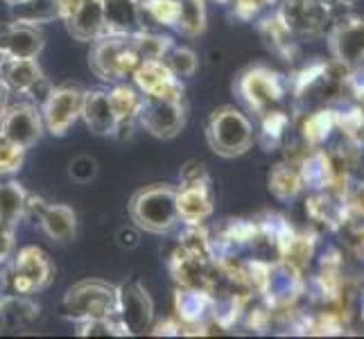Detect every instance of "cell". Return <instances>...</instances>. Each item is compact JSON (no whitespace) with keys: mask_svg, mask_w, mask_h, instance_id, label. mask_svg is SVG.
I'll return each mask as SVG.
<instances>
[{"mask_svg":"<svg viewBox=\"0 0 364 339\" xmlns=\"http://www.w3.org/2000/svg\"><path fill=\"white\" fill-rule=\"evenodd\" d=\"M141 127L152 134L154 138H170L179 136L186 127V104L183 99H159V97H145L143 111L138 116Z\"/></svg>","mask_w":364,"mask_h":339,"instance_id":"10","label":"cell"},{"mask_svg":"<svg viewBox=\"0 0 364 339\" xmlns=\"http://www.w3.org/2000/svg\"><path fill=\"white\" fill-rule=\"evenodd\" d=\"M70 177L80 183H89L91 179H95L97 174V163L91 156H75L70 161Z\"/></svg>","mask_w":364,"mask_h":339,"instance_id":"35","label":"cell"},{"mask_svg":"<svg viewBox=\"0 0 364 339\" xmlns=\"http://www.w3.org/2000/svg\"><path fill=\"white\" fill-rule=\"evenodd\" d=\"M0 84L9 93H21L30 97L46 99L53 86L48 84L46 75L36 59H5L0 61Z\"/></svg>","mask_w":364,"mask_h":339,"instance_id":"12","label":"cell"},{"mask_svg":"<svg viewBox=\"0 0 364 339\" xmlns=\"http://www.w3.org/2000/svg\"><path fill=\"white\" fill-rule=\"evenodd\" d=\"M7 5H14V7H21V5H28V3H34V0H3Z\"/></svg>","mask_w":364,"mask_h":339,"instance_id":"41","label":"cell"},{"mask_svg":"<svg viewBox=\"0 0 364 339\" xmlns=\"http://www.w3.org/2000/svg\"><path fill=\"white\" fill-rule=\"evenodd\" d=\"M215 208V197H213L210 183H181L177 188V212L179 222L186 226L204 224Z\"/></svg>","mask_w":364,"mask_h":339,"instance_id":"16","label":"cell"},{"mask_svg":"<svg viewBox=\"0 0 364 339\" xmlns=\"http://www.w3.org/2000/svg\"><path fill=\"white\" fill-rule=\"evenodd\" d=\"M43 129V116L32 102L5 107L3 116H0V136L25 149L41 141Z\"/></svg>","mask_w":364,"mask_h":339,"instance_id":"11","label":"cell"},{"mask_svg":"<svg viewBox=\"0 0 364 339\" xmlns=\"http://www.w3.org/2000/svg\"><path fill=\"white\" fill-rule=\"evenodd\" d=\"M166 64L172 68V72L177 75V77H193L199 68V57L191 48L174 45L166 57Z\"/></svg>","mask_w":364,"mask_h":339,"instance_id":"32","label":"cell"},{"mask_svg":"<svg viewBox=\"0 0 364 339\" xmlns=\"http://www.w3.org/2000/svg\"><path fill=\"white\" fill-rule=\"evenodd\" d=\"M14 233H16L14 226L0 224V265H3L11 256V251H14Z\"/></svg>","mask_w":364,"mask_h":339,"instance_id":"38","label":"cell"},{"mask_svg":"<svg viewBox=\"0 0 364 339\" xmlns=\"http://www.w3.org/2000/svg\"><path fill=\"white\" fill-rule=\"evenodd\" d=\"M84 91L77 86H57L43 99V127L53 136H66L75 120L82 118Z\"/></svg>","mask_w":364,"mask_h":339,"instance_id":"8","label":"cell"},{"mask_svg":"<svg viewBox=\"0 0 364 339\" xmlns=\"http://www.w3.org/2000/svg\"><path fill=\"white\" fill-rule=\"evenodd\" d=\"M129 217L141 231L170 233L179 224L177 188L170 183H152L141 188L129 202Z\"/></svg>","mask_w":364,"mask_h":339,"instance_id":"1","label":"cell"},{"mask_svg":"<svg viewBox=\"0 0 364 339\" xmlns=\"http://www.w3.org/2000/svg\"><path fill=\"white\" fill-rule=\"evenodd\" d=\"M134 86L145 97H159V99H183V82L181 77L172 72L166 64V59H152L141 61V66L132 75Z\"/></svg>","mask_w":364,"mask_h":339,"instance_id":"14","label":"cell"},{"mask_svg":"<svg viewBox=\"0 0 364 339\" xmlns=\"http://www.w3.org/2000/svg\"><path fill=\"white\" fill-rule=\"evenodd\" d=\"M301 188H304V179H301L299 168L290 166V163H279L276 168H272L269 190L274 193V197L290 202V199H294L301 193Z\"/></svg>","mask_w":364,"mask_h":339,"instance_id":"25","label":"cell"},{"mask_svg":"<svg viewBox=\"0 0 364 339\" xmlns=\"http://www.w3.org/2000/svg\"><path fill=\"white\" fill-rule=\"evenodd\" d=\"M68 34L75 41L93 43L100 36H105V11L102 0H82V5L75 9V14L64 21Z\"/></svg>","mask_w":364,"mask_h":339,"instance_id":"20","label":"cell"},{"mask_svg":"<svg viewBox=\"0 0 364 339\" xmlns=\"http://www.w3.org/2000/svg\"><path fill=\"white\" fill-rule=\"evenodd\" d=\"M41 317V308L36 301L25 294L0 296V333H18L34 325Z\"/></svg>","mask_w":364,"mask_h":339,"instance_id":"19","label":"cell"},{"mask_svg":"<svg viewBox=\"0 0 364 339\" xmlns=\"http://www.w3.org/2000/svg\"><path fill=\"white\" fill-rule=\"evenodd\" d=\"M0 61H3V55H0Z\"/></svg>","mask_w":364,"mask_h":339,"instance_id":"43","label":"cell"},{"mask_svg":"<svg viewBox=\"0 0 364 339\" xmlns=\"http://www.w3.org/2000/svg\"><path fill=\"white\" fill-rule=\"evenodd\" d=\"M276 0H231V7H233V14L240 18V21H251L254 16H258L262 9L274 5Z\"/></svg>","mask_w":364,"mask_h":339,"instance_id":"36","label":"cell"},{"mask_svg":"<svg viewBox=\"0 0 364 339\" xmlns=\"http://www.w3.org/2000/svg\"><path fill=\"white\" fill-rule=\"evenodd\" d=\"M5 95H7V91L3 89V84H0V116H3V111H5Z\"/></svg>","mask_w":364,"mask_h":339,"instance_id":"40","label":"cell"},{"mask_svg":"<svg viewBox=\"0 0 364 339\" xmlns=\"http://www.w3.org/2000/svg\"><path fill=\"white\" fill-rule=\"evenodd\" d=\"M143 11L154 23L166 28H177L179 18V0H143Z\"/></svg>","mask_w":364,"mask_h":339,"instance_id":"31","label":"cell"},{"mask_svg":"<svg viewBox=\"0 0 364 339\" xmlns=\"http://www.w3.org/2000/svg\"><path fill=\"white\" fill-rule=\"evenodd\" d=\"M323 3L328 5V7H331V11H333L335 7H350V5L355 3V0H323Z\"/></svg>","mask_w":364,"mask_h":339,"instance_id":"39","label":"cell"},{"mask_svg":"<svg viewBox=\"0 0 364 339\" xmlns=\"http://www.w3.org/2000/svg\"><path fill=\"white\" fill-rule=\"evenodd\" d=\"M46 36L32 23H0V55L5 59H36L43 53Z\"/></svg>","mask_w":364,"mask_h":339,"instance_id":"15","label":"cell"},{"mask_svg":"<svg viewBox=\"0 0 364 339\" xmlns=\"http://www.w3.org/2000/svg\"><path fill=\"white\" fill-rule=\"evenodd\" d=\"M287 124H290V120H287V116L281 111V109H274L269 113H265V116H260V138L262 143H265L267 147L269 145H276L283 138Z\"/></svg>","mask_w":364,"mask_h":339,"instance_id":"33","label":"cell"},{"mask_svg":"<svg viewBox=\"0 0 364 339\" xmlns=\"http://www.w3.org/2000/svg\"><path fill=\"white\" fill-rule=\"evenodd\" d=\"M53 260H50V256L41 247H23L14 258V265H11L9 287L14 294L32 296L46 290L53 283Z\"/></svg>","mask_w":364,"mask_h":339,"instance_id":"6","label":"cell"},{"mask_svg":"<svg viewBox=\"0 0 364 339\" xmlns=\"http://www.w3.org/2000/svg\"><path fill=\"white\" fill-rule=\"evenodd\" d=\"M39 224L53 242H68L77 231V215L66 204H46L39 215Z\"/></svg>","mask_w":364,"mask_h":339,"instance_id":"22","label":"cell"},{"mask_svg":"<svg viewBox=\"0 0 364 339\" xmlns=\"http://www.w3.org/2000/svg\"><path fill=\"white\" fill-rule=\"evenodd\" d=\"M258 30H260L262 39H265V43L274 50L276 55H281L287 61L294 57L296 39H294V34L283 25V21L279 18V14H272L267 18H262Z\"/></svg>","mask_w":364,"mask_h":339,"instance_id":"24","label":"cell"},{"mask_svg":"<svg viewBox=\"0 0 364 339\" xmlns=\"http://www.w3.org/2000/svg\"><path fill=\"white\" fill-rule=\"evenodd\" d=\"M141 61L143 59L136 53L132 36L105 34L93 41L89 53V66L95 72V77L111 84L129 80L136 68L141 66Z\"/></svg>","mask_w":364,"mask_h":339,"instance_id":"4","label":"cell"},{"mask_svg":"<svg viewBox=\"0 0 364 339\" xmlns=\"http://www.w3.org/2000/svg\"><path fill=\"white\" fill-rule=\"evenodd\" d=\"M77 335L80 337H129L127 328H124L118 317L82 321L77 323Z\"/></svg>","mask_w":364,"mask_h":339,"instance_id":"30","label":"cell"},{"mask_svg":"<svg viewBox=\"0 0 364 339\" xmlns=\"http://www.w3.org/2000/svg\"><path fill=\"white\" fill-rule=\"evenodd\" d=\"M181 183H210V174L202 161H188L179 172Z\"/></svg>","mask_w":364,"mask_h":339,"instance_id":"37","label":"cell"},{"mask_svg":"<svg viewBox=\"0 0 364 339\" xmlns=\"http://www.w3.org/2000/svg\"><path fill=\"white\" fill-rule=\"evenodd\" d=\"M25 152H28L25 147L0 136V177H9V174L18 172L25 163Z\"/></svg>","mask_w":364,"mask_h":339,"instance_id":"34","label":"cell"},{"mask_svg":"<svg viewBox=\"0 0 364 339\" xmlns=\"http://www.w3.org/2000/svg\"><path fill=\"white\" fill-rule=\"evenodd\" d=\"M105 30L116 36H134L145 30L143 0H102Z\"/></svg>","mask_w":364,"mask_h":339,"instance_id":"17","label":"cell"},{"mask_svg":"<svg viewBox=\"0 0 364 339\" xmlns=\"http://www.w3.org/2000/svg\"><path fill=\"white\" fill-rule=\"evenodd\" d=\"M328 48L335 64L358 68L364 64V16H344L328 32Z\"/></svg>","mask_w":364,"mask_h":339,"instance_id":"13","label":"cell"},{"mask_svg":"<svg viewBox=\"0 0 364 339\" xmlns=\"http://www.w3.org/2000/svg\"><path fill=\"white\" fill-rule=\"evenodd\" d=\"M109 102L116 116V136L124 138L132 134L134 122H138V116L143 111L145 95L129 84H118L109 91Z\"/></svg>","mask_w":364,"mask_h":339,"instance_id":"18","label":"cell"},{"mask_svg":"<svg viewBox=\"0 0 364 339\" xmlns=\"http://www.w3.org/2000/svg\"><path fill=\"white\" fill-rule=\"evenodd\" d=\"M299 172H301V179H304V185L308 188H326L335 177V168L331 158L321 152H315L301 161Z\"/></svg>","mask_w":364,"mask_h":339,"instance_id":"26","label":"cell"},{"mask_svg":"<svg viewBox=\"0 0 364 339\" xmlns=\"http://www.w3.org/2000/svg\"><path fill=\"white\" fill-rule=\"evenodd\" d=\"M30 193L18 181H0V224L18 226L25 220V208H28Z\"/></svg>","mask_w":364,"mask_h":339,"instance_id":"23","label":"cell"},{"mask_svg":"<svg viewBox=\"0 0 364 339\" xmlns=\"http://www.w3.org/2000/svg\"><path fill=\"white\" fill-rule=\"evenodd\" d=\"M132 43L136 48V53L141 55L143 61H152V59H166L168 53L174 48V41L166 34H154L149 30H141L138 34L132 36Z\"/></svg>","mask_w":364,"mask_h":339,"instance_id":"28","label":"cell"},{"mask_svg":"<svg viewBox=\"0 0 364 339\" xmlns=\"http://www.w3.org/2000/svg\"><path fill=\"white\" fill-rule=\"evenodd\" d=\"M276 14L294 39H317L331 21V7L323 0H283Z\"/></svg>","mask_w":364,"mask_h":339,"instance_id":"7","label":"cell"},{"mask_svg":"<svg viewBox=\"0 0 364 339\" xmlns=\"http://www.w3.org/2000/svg\"><path fill=\"white\" fill-rule=\"evenodd\" d=\"M235 91L249 111H254L256 116H265V113L281 107L287 86L276 70L267 66H254L237 77Z\"/></svg>","mask_w":364,"mask_h":339,"instance_id":"5","label":"cell"},{"mask_svg":"<svg viewBox=\"0 0 364 339\" xmlns=\"http://www.w3.org/2000/svg\"><path fill=\"white\" fill-rule=\"evenodd\" d=\"M206 141L222 158L247 154L254 145V124L235 107H220L210 113L206 124Z\"/></svg>","mask_w":364,"mask_h":339,"instance_id":"3","label":"cell"},{"mask_svg":"<svg viewBox=\"0 0 364 339\" xmlns=\"http://www.w3.org/2000/svg\"><path fill=\"white\" fill-rule=\"evenodd\" d=\"M177 30L186 36H199L206 30V0H179Z\"/></svg>","mask_w":364,"mask_h":339,"instance_id":"27","label":"cell"},{"mask_svg":"<svg viewBox=\"0 0 364 339\" xmlns=\"http://www.w3.org/2000/svg\"><path fill=\"white\" fill-rule=\"evenodd\" d=\"M206 3H208V0H206ZM210 3H218V5H229L231 0H210Z\"/></svg>","mask_w":364,"mask_h":339,"instance_id":"42","label":"cell"},{"mask_svg":"<svg viewBox=\"0 0 364 339\" xmlns=\"http://www.w3.org/2000/svg\"><path fill=\"white\" fill-rule=\"evenodd\" d=\"M335 124H337V116L333 111L321 109V111L310 113L304 122V138L310 145H321L326 138H328V134L333 131Z\"/></svg>","mask_w":364,"mask_h":339,"instance_id":"29","label":"cell"},{"mask_svg":"<svg viewBox=\"0 0 364 339\" xmlns=\"http://www.w3.org/2000/svg\"><path fill=\"white\" fill-rule=\"evenodd\" d=\"M118 319L129 335L149 333L154 325V303L141 281H127L118 287Z\"/></svg>","mask_w":364,"mask_h":339,"instance_id":"9","label":"cell"},{"mask_svg":"<svg viewBox=\"0 0 364 339\" xmlns=\"http://www.w3.org/2000/svg\"><path fill=\"white\" fill-rule=\"evenodd\" d=\"M82 120L95 136H116V116L109 102V91L91 89L84 91Z\"/></svg>","mask_w":364,"mask_h":339,"instance_id":"21","label":"cell"},{"mask_svg":"<svg viewBox=\"0 0 364 339\" xmlns=\"http://www.w3.org/2000/svg\"><path fill=\"white\" fill-rule=\"evenodd\" d=\"M59 315L73 323L118 317V287L105 281H82L73 285L61 298Z\"/></svg>","mask_w":364,"mask_h":339,"instance_id":"2","label":"cell"}]
</instances>
